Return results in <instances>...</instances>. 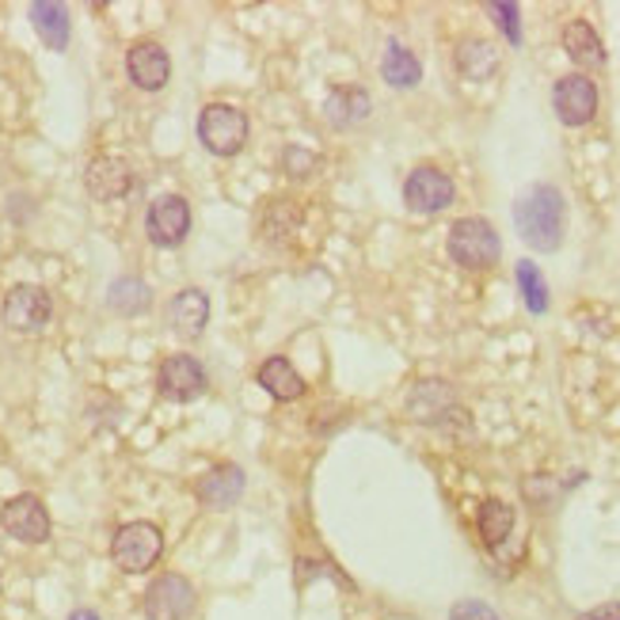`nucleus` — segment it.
<instances>
[{"label":"nucleus","instance_id":"nucleus-29","mask_svg":"<svg viewBox=\"0 0 620 620\" xmlns=\"http://www.w3.org/2000/svg\"><path fill=\"white\" fill-rule=\"evenodd\" d=\"M69 620H100V613H95V609H77Z\"/></svg>","mask_w":620,"mask_h":620},{"label":"nucleus","instance_id":"nucleus-8","mask_svg":"<svg viewBox=\"0 0 620 620\" xmlns=\"http://www.w3.org/2000/svg\"><path fill=\"white\" fill-rule=\"evenodd\" d=\"M145 233L157 248H179L191 233V206L183 194H160L145 214Z\"/></svg>","mask_w":620,"mask_h":620},{"label":"nucleus","instance_id":"nucleus-12","mask_svg":"<svg viewBox=\"0 0 620 620\" xmlns=\"http://www.w3.org/2000/svg\"><path fill=\"white\" fill-rule=\"evenodd\" d=\"M126 72L142 92H160L171 80V57L160 43L142 38L126 50Z\"/></svg>","mask_w":620,"mask_h":620},{"label":"nucleus","instance_id":"nucleus-11","mask_svg":"<svg viewBox=\"0 0 620 620\" xmlns=\"http://www.w3.org/2000/svg\"><path fill=\"white\" fill-rule=\"evenodd\" d=\"M453 179L446 171L422 165L404 179V202L415 214H442L446 206H453Z\"/></svg>","mask_w":620,"mask_h":620},{"label":"nucleus","instance_id":"nucleus-21","mask_svg":"<svg viewBox=\"0 0 620 620\" xmlns=\"http://www.w3.org/2000/svg\"><path fill=\"white\" fill-rule=\"evenodd\" d=\"M381 77H385L393 88H415L422 80V65L404 43L393 38V43L385 46V54H381Z\"/></svg>","mask_w":620,"mask_h":620},{"label":"nucleus","instance_id":"nucleus-7","mask_svg":"<svg viewBox=\"0 0 620 620\" xmlns=\"http://www.w3.org/2000/svg\"><path fill=\"white\" fill-rule=\"evenodd\" d=\"M0 526L23 544H46L50 541V514H46L43 499L31 492L15 495L0 507Z\"/></svg>","mask_w":620,"mask_h":620},{"label":"nucleus","instance_id":"nucleus-6","mask_svg":"<svg viewBox=\"0 0 620 620\" xmlns=\"http://www.w3.org/2000/svg\"><path fill=\"white\" fill-rule=\"evenodd\" d=\"M210 377L194 354H168L157 370V393L171 404H191L206 393Z\"/></svg>","mask_w":620,"mask_h":620},{"label":"nucleus","instance_id":"nucleus-18","mask_svg":"<svg viewBox=\"0 0 620 620\" xmlns=\"http://www.w3.org/2000/svg\"><path fill=\"white\" fill-rule=\"evenodd\" d=\"M31 23H35L38 38H43L50 50L61 54L65 46H69V12H65V4H54V0H35L31 4Z\"/></svg>","mask_w":620,"mask_h":620},{"label":"nucleus","instance_id":"nucleus-25","mask_svg":"<svg viewBox=\"0 0 620 620\" xmlns=\"http://www.w3.org/2000/svg\"><path fill=\"white\" fill-rule=\"evenodd\" d=\"M518 290H521V301L533 316L549 313V285H544V274L537 271V263L521 259L518 263Z\"/></svg>","mask_w":620,"mask_h":620},{"label":"nucleus","instance_id":"nucleus-27","mask_svg":"<svg viewBox=\"0 0 620 620\" xmlns=\"http://www.w3.org/2000/svg\"><path fill=\"white\" fill-rule=\"evenodd\" d=\"M450 620H503L499 613H495L487 601H476V598H464L456 601V606L450 609Z\"/></svg>","mask_w":620,"mask_h":620},{"label":"nucleus","instance_id":"nucleus-17","mask_svg":"<svg viewBox=\"0 0 620 620\" xmlns=\"http://www.w3.org/2000/svg\"><path fill=\"white\" fill-rule=\"evenodd\" d=\"M560 38H564V50L575 65H583V69H601L606 65V46H601L598 31L586 20H571Z\"/></svg>","mask_w":620,"mask_h":620},{"label":"nucleus","instance_id":"nucleus-13","mask_svg":"<svg viewBox=\"0 0 620 620\" xmlns=\"http://www.w3.org/2000/svg\"><path fill=\"white\" fill-rule=\"evenodd\" d=\"M84 187L95 202H119L129 194L134 187V171L122 157H95L88 160V171H84Z\"/></svg>","mask_w":620,"mask_h":620},{"label":"nucleus","instance_id":"nucleus-2","mask_svg":"<svg viewBox=\"0 0 620 620\" xmlns=\"http://www.w3.org/2000/svg\"><path fill=\"white\" fill-rule=\"evenodd\" d=\"M446 248H450L453 263L464 267V271H487V267H495L503 256L499 233H495V225L484 222V217H461V222H453Z\"/></svg>","mask_w":620,"mask_h":620},{"label":"nucleus","instance_id":"nucleus-19","mask_svg":"<svg viewBox=\"0 0 620 620\" xmlns=\"http://www.w3.org/2000/svg\"><path fill=\"white\" fill-rule=\"evenodd\" d=\"M259 385L267 388L274 399H282V404H290V399H297V396H305V381H301V373L293 370V362L290 358H267L263 365H259Z\"/></svg>","mask_w":620,"mask_h":620},{"label":"nucleus","instance_id":"nucleus-14","mask_svg":"<svg viewBox=\"0 0 620 620\" xmlns=\"http://www.w3.org/2000/svg\"><path fill=\"white\" fill-rule=\"evenodd\" d=\"M244 487H248V480H244L240 464H217V469H210L206 476L199 480L194 495H199L202 507L228 510V507H236V503H240Z\"/></svg>","mask_w":620,"mask_h":620},{"label":"nucleus","instance_id":"nucleus-3","mask_svg":"<svg viewBox=\"0 0 620 620\" xmlns=\"http://www.w3.org/2000/svg\"><path fill=\"white\" fill-rule=\"evenodd\" d=\"M160 552H165V533L153 521H126L111 541V560L126 575H142V571L157 567Z\"/></svg>","mask_w":620,"mask_h":620},{"label":"nucleus","instance_id":"nucleus-20","mask_svg":"<svg viewBox=\"0 0 620 620\" xmlns=\"http://www.w3.org/2000/svg\"><path fill=\"white\" fill-rule=\"evenodd\" d=\"M149 305H153V290L142 279H134V274H122V279L111 282V290H108V308H111V313L142 316V313H149Z\"/></svg>","mask_w":620,"mask_h":620},{"label":"nucleus","instance_id":"nucleus-24","mask_svg":"<svg viewBox=\"0 0 620 620\" xmlns=\"http://www.w3.org/2000/svg\"><path fill=\"white\" fill-rule=\"evenodd\" d=\"M510 529H514V507H510V503L487 499L484 507H480V537H484V544L499 549V544L510 537Z\"/></svg>","mask_w":620,"mask_h":620},{"label":"nucleus","instance_id":"nucleus-23","mask_svg":"<svg viewBox=\"0 0 620 620\" xmlns=\"http://www.w3.org/2000/svg\"><path fill=\"white\" fill-rule=\"evenodd\" d=\"M453 404V393L446 381H422V385L412 388V396H407V412H412V419H438V415H446V407Z\"/></svg>","mask_w":620,"mask_h":620},{"label":"nucleus","instance_id":"nucleus-15","mask_svg":"<svg viewBox=\"0 0 620 620\" xmlns=\"http://www.w3.org/2000/svg\"><path fill=\"white\" fill-rule=\"evenodd\" d=\"M168 320H171V331L183 339H199L210 324V297L202 290H183L176 293V301L168 305Z\"/></svg>","mask_w":620,"mask_h":620},{"label":"nucleus","instance_id":"nucleus-28","mask_svg":"<svg viewBox=\"0 0 620 620\" xmlns=\"http://www.w3.org/2000/svg\"><path fill=\"white\" fill-rule=\"evenodd\" d=\"M578 620H620V601H606V606H594L586 609Z\"/></svg>","mask_w":620,"mask_h":620},{"label":"nucleus","instance_id":"nucleus-16","mask_svg":"<svg viewBox=\"0 0 620 620\" xmlns=\"http://www.w3.org/2000/svg\"><path fill=\"white\" fill-rule=\"evenodd\" d=\"M373 111V100L365 88H331L328 100H324V119L331 122L336 129H350V126H362Z\"/></svg>","mask_w":620,"mask_h":620},{"label":"nucleus","instance_id":"nucleus-10","mask_svg":"<svg viewBox=\"0 0 620 620\" xmlns=\"http://www.w3.org/2000/svg\"><path fill=\"white\" fill-rule=\"evenodd\" d=\"M552 108H556V119L564 126H586L598 114V84L583 72L560 77L552 88Z\"/></svg>","mask_w":620,"mask_h":620},{"label":"nucleus","instance_id":"nucleus-22","mask_svg":"<svg viewBox=\"0 0 620 620\" xmlns=\"http://www.w3.org/2000/svg\"><path fill=\"white\" fill-rule=\"evenodd\" d=\"M456 69L469 80H487L499 69V50H495L492 43H484V38H464V43L456 46Z\"/></svg>","mask_w":620,"mask_h":620},{"label":"nucleus","instance_id":"nucleus-1","mask_svg":"<svg viewBox=\"0 0 620 620\" xmlns=\"http://www.w3.org/2000/svg\"><path fill=\"white\" fill-rule=\"evenodd\" d=\"M514 222H518L521 240L533 251H556L564 240V225H567V202L560 194V187L552 183H537L514 206Z\"/></svg>","mask_w":620,"mask_h":620},{"label":"nucleus","instance_id":"nucleus-5","mask_svg":"<svg viewBox=\"0 0 620 620\" xmlns=\"http://www.w3.org/2000/svg\"><path fill=\"white\" fill-rule=\"evenodd\" d=\"M0 316H4V324L12 331H23V336H35V331H43L46 324H50L54 316V301L50 293L43 290V285H12V290L4 293V305H0Z\"/></svg>","mask_w":620,"mask_h":620},{"label":"nucleus","instance_id":"nucleus-4","mask_svg":"<svg viewBox=\"0 0 620 620\" xmlns=\"http://www.w3.org/2000/svg\"><path fill=\"white\" fill-rule=\"evenodd\" d=\"M199 142L214 157H236L248 145V114L233 103H206L199 114Z\"/></svg>","mask_w":620,"mask_h":620},{"label":"nucleus","instance_id":"nucleus-26","mask_svg":"<svg viewBox=\"0 0 620 620\" xmlns=\"http://www.w3.org/2000/svg\"><path fill=\"white\" fill-rule=\"evenodd\" d=\"M487 15H495V23H499V31L507 35L510 46H521V12H518V4H499V0H492V4H487Z\"/></svg>","mask_w":620,"mask_h":620},{"label":"nucleus","instance_id":"nucleus-9","mask_svg":"<svg viewBox=\"0 0 620 620\" xmlns=\"http://www.w3.org/2000/svg\"><path fill=\"white\" fill-rule=\"evenodd\" d=\"M191 613H194L191 578L176 575V571L153 578L149 590H145V617L149 620H187Z\"/></svg>","mask_w":620,"mask_h":620}]
</instances>
